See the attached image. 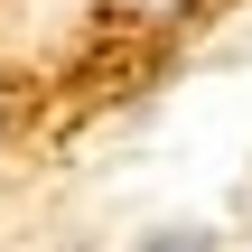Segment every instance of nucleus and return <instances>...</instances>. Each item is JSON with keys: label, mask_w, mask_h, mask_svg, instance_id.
I'll return each mask as SVG.
<instances>
[{"label": "nucleus", "mask_w": 252, "mask_h": 252, "mask_svg": "<svg viewBox=\"0 0 252 252\" xmlns=\"http://www.w3.org/2000/svg\"><path fill=\"white\" fill-rule=\"evenodd\" d=\"M206 9H224V0H112L122 28H187V19H206Z\"/></svg>", "instance_id": "f257e3e1"}, {"label": "nucleus", "mask_w": 252, "mask_h": 252, "mask_svg": "<svg viewBox=\"0 0 252 252\" xmlns=\"http://www.w3.org/2000/svg\"><path fill=\"white\" fill-rule=\"evenodd\" d=\"M140 252H206V234H187V224H168V234H150Z\"/></svg>", "instance_id": "f03ea898"}]
</instances>
